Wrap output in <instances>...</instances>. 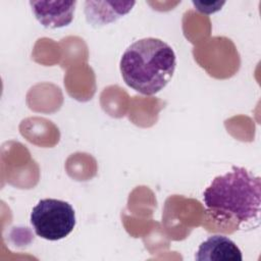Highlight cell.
<instances>
[{
  "instance_id": "5",
  "label": "cell",
  "mask_w": 261,
  "mask_h": 261,
  "mask_svg": "<svg viewBox=\"0 0 261 261\" xmlns=\"http://www.w3.org/2000/svg\"><path fill=\"white\" fill-rule=\"evenodd\" d=\"M195 259L198 261H242L243 255L229 238L215 234L199 246Z\"/></svg>"
},
{
  "instance_id": "4",
  "label": "cell",
  "mask_w": 261,
  "mask_h": 261,
  "mask_svg": "<svg viewBox=\"0 0 261 261\" xmlns=\"http://www.w3.org/2000/svg\"><path fill=\"white\" fill-rule=\"evenodd\" d=\"M30 5L42 25L59 29L72 21L76 1H30Z\"/></svg>"
},
{
  "instance_id": "2",
  "label": "cell",
  "mask_w": 261,
  "mask_h": 261,
  "mask_svg": "<svg viewBox=\"0 0 261 261\" xmlns=\"http://www.w3.org/2000/svg\"><path fill=\"white\" fill-rule=\"evenodd\" d=\"M206 208L232 217L239 223L258 218L261 204V179L244 167L216 176L203 193Z\"/></svg>"
},
{
  "instance_id": "1",
  "label": "cell",
  "mask_w": 261,
  "mask_h": 261,
  "mask_svg": "<svg viewBox=\"0 0 261 261\" xmlns=\"http://www.w3.org/2000/svg\"><path fill=\"white\" fill-rule=\"evenodd\" d=\"M176 56L167 43L157 38H144L123 52L119 68L124 83L143 95L160 92L171 80Z\"/></svg>"
},
{
  "instance_id": "3",
  "label": "cell",
  "mask_w": 261,
  "mask_h": 261,
  "mask_svg": "<svg viewBox=\"0 0 261 261\" xmlns=\"http://www.w3.org/2000/svg\"><path fill=\"white\" fill-rule=\"evenodd\" d=\"M30 220L38 237L48 241H59L73 230L75 212L68 202L43 199L33 208Z\"/></svg>"
},
{
  "instance_id": "6",
  "label": "cell",
  "mask_w": 261,
  "mask_h": 261,
  "mask_svg": "<svg viewBox=\"0 0 261 261\" xmlns=\"http://www.w3.org/2000/svg\"><path fill=\"white\" fill-rule=\"evenodd\" d=\"M135 4V1H86V18L94 27L105 25L128 13Z\"/></svg>"
}]
</instances>
